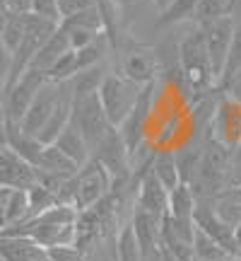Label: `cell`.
Returning <instances> with one entry per match:
<instances>
[{"mask_svg":"<svg viewBox=\"0 0 241 261\" xmlns=\"http://www.w3.org/2000/svg\"><path fill=\"white\" fill-rule=\"evenodd\" d=\"M111 191H113L111 174L97 160H89L87 165L80 167V172L73 179H68L63 184V189L58 191V201L75 205L82 213L87 208L97 205L99 201H104Z\"/></svg>","mask_w":241,"mask_h":261,"instance_id":"6da1fadb","label":"cell"},{"mask_svg":"<svg viewBox=\"0 0 241 261\" xmlns=\"http://www.w3.org/2000/svg\"><path fill=\"white\" fill-rule=\"evenodd\" d=\"M178 65L184 80L188 83L191 92H213L217 83H215L213 63L207 56V46H205V34L200 27L186 32L178 39Z\"/></svg>","mask_w":241,"mask_h":261,"instance_id":"7a4b0ae2","label":"cell"},{"mask_svg":"<svg viewBox=\"0 0 241 261\" xmlns=\"http://www.w3.org/2000/svg\"><path fill=\"white\" fill-rule=\"evenodd\" d=\"M140 87L138 83L128 80L126 75H120L118 70H109L104 77L102 87H99V99L109 121L113 128H118L120 123L128 119V114L133 112V107L138 104L140 97Z\"/></svg>","mask_w":241,"mask_h":261,"instance_id":"3957f363","label":"cell"},{"mask_svg":"<svg viewBox=\"0 0 241 261\" xmlns=\"http://www.w3.org/2000/svg\"><path fill=\"white\" fill-rule=\"evenodd\" d=\"M113 54L118 58V73L126 75L133 83H138L140 87L157 80L159 56L155 48L145 46V44H135L130 39H123V41L116 44Z\"/></svg>","mask_w":241,"mask_h":261,"instance_id":"277c9868","label":"cell"},{"mask_svg":"<svg viewBox=\"0 0 241 261\" xmlns=\"http://www.w3.org/2000/svg\"><path fill=\"white\" fill-rule=\"evenodd\" d=\"M70 121L77 126V130L82 133V138L87 140L89 150H94L109 133H111V121L104 112L99 92L87 94V97H77L73 102V119Z\"/></svg>","mask_w":241,"mask_h":261,"instance_id":"5b68a950","label":"cell"},{"mask_svg":"<svg viewBox=\"0 0 241 261\" xmlns=\"http://www.w3.org/2000/svg\"><path fill=\"white\" fill-rule=\"evenodd\" d=\"M48 83V75L46 73H39V70H32L29 68L27 73L19 77L15 85H10L5 90V116L8 121L5 123H22L27 109L32 107L34 97L39 94V90Z\"/></svg>","mask_w":241,"mask_h":261,"instance_id":"8992f818","label":"cell"},{"mask_svg":"<svg viewBox=\"0 0 241 261\" xmlns=\"http://www.w3.org/2000/svg\"><path fill=\"white\" fill-rule=\"evenodd\" d=\"M92 160H97L113 179V187L116 184H126L133 177V169H130V150L126 145V140L120 138L118 128H111V133L92 150Z\"/></svg>","mask_w":241,"mask_h":261,"instance_id":"52a82bcc","label":"cell"},{"mask_svg":"<svg viewBox=\"0 0 241 261\" xmlns=\"http://www.w3.org/2000/svg\"><path fill=\"white\" fill-rule=\"evenodd\" d=\"M234 27H236V19L232 15H224V17L200 27L205 34V46H207V56H210V63H213L215 83L217 85H220V77L224 73V63H227V56H229Z\"/></svg>","mask_w":241,"mask_h":261,"instance_id":"ba28073f","label":"cell"},{"mask_svg":"<svg viewBox=\"0 0 241 261\" xmlns=\"http://www.w3.org/2000/svg\"><path fill=\"white\" fill-rule=\"evenodd\" d=\"M34 184H39L37 167L12 152L8 145H0V187L8 191H29Z\"/></svg>","mask_w":241,"mask_h":261,"instance_id":"9c48e42d","label":"cell"},{"mask_svg":"<svg viewBox=\"0 0 241 261\" xmlns=\"http://www.w3.org/2000/svg\"><path fill=\"white\" fill-rule=\"evenodd\" d=\"M193 223H195V227H200L203 232L210 234L213 240H217L229 254H241V247L236 242V230L217 215L215 201H198L195 203Z\"/></svg>","mask_w":241,"mask_h":261,"instance_id":"30bf717a","label":"cell"},{"mask_svg":"<svg viewBox=\"0 0 241 261\" xmlns=\"http://www.w3.org/2000/svg\"><path fill=\"white\" fill-rule=\"evenodd\" d=\"M61 92H63V85L48 80V83L39 90L37 97H34V102H32V107L27 109L24 119L19 123V128L24 130V133H29V136H39L41 128L46 126V121L51 119L53 109L58 107Z\"/></svg>","mask_w":241,"mask_h":261,"instance_id":"8fae6325","label":"cell"},{"mask_svg":"<svg viewBox=\"0 0 241 261\" xmlns=\"http://www.w3.org/2000/svg\"><path fill=\"white\" fill-rule=\"evenodd\" d=\"M213 136L229 148L241 143V102L227 97L224 92L213 119Z\"/></svg>","mask_w":241,"mask_h":261,"instance_id":"7c38bea8","label":"cell"},{"mask_svg":"<svg viewBox=\"0 0 241 261\" xmlns=\"http://www.w3.org/2000/svg\"><path fill=\"white\" fill-rule=\"evenodd\" d=\"M135 208L145 211V213L157 215V218H164L169 211V191L159 184V179L152 174L149 167H147V172L142 174V179H140V184H138Z\"/></svg>","mask_w":241,"mask_h":261,"instance_id":"4fadbf2b","label":"cell"},{"mask_svg":"<svg viewBox=\"0 0 241 261\" xmlns=\"http://www.w3.org/2000/svg\"><path fill=\"white\" fill-rule=\"evenodd\" d=\"M162 220L164 218H157V215L145 213L140 208H133L130 223H133V230H135V234H138V240H140L142 254L159 252L162 249Z\"/></svg>","mask_w":241,"mask_h":261,"instance_id":"5bb4252c","label":"cell"},{"mask_svg":"<svg viewBox=\"0 0 241 261\" xmlns=\"http://www.w3.org/2000/svg\"><path fill=\"white\" fill-rule=\"evenodd\" d=\"M68 51H73V48H70V41H68V34H65L63 27H58L56 32L51 34V39H48L46 44L39 48V54L34 56V61H32L29 68L48 75V70H51V68H53Z\"/></svg>","mask_w":241,"mask_h":261,"instance_id":"9a60e30c","label":"cell"},{"mask_svg":"<svg viewBox=\"0 0 241 261\" xmlns=\"http://www.w3.org/2000/svg\"><path fill=\"white\" fill-rule=\"evenodd\" d=\"M58 150H63L68 158L73 160V162H77L80 167L82 165H87L89 160H92V150H89V145H87V140L82 138V133L77 130V126H75L73 121L68 123L63 128V133L56 138V143H53Z\"/></svg>","mask_w":241,"mask_h":261,"instance_id":"2e32d148","label":"cell"},{"mask_svg":"<svg viewBox=\"0 0 241 261\" xmlns=\"http://www.w3.org/2000/svg\"><path fill=\"white\" fill-rule=\"evenodd\" d=\"M39 172H46V174H56L61 179H73L77 172H80V165L73 162V160L65 155L63 150H58L53 143L44 148L41 152V160H39L37 165Z\"/></svg>","mask_w":241,"mask_h":261,"instance_id":"e0dca14e","label":"cell"},{"mask_svg":"<svg viewBox=\"0 0 241 261\" xmlns=\"http://www.w3.org/2000/svg\"><path fill=\"white\" fill-rule=\"evenodd\" d=\"M152 174L159 179V184L167 189V191H174L178 184H184L181 181V174H178V165H176V155H174V150H157L155 155H152Z\"/></svg>","mask_w":241,"mask_h":261,"instance_id":"ac0fdd59","label":"cell"},{"mask_svg":"<svg viewBox=\"0 0 241 261\" xmlns=\"http://www.w3.org/2000/svg\"><path fill=\"white\" fill-rule=\"evenodd\" d=\"M106 73H109V68H106L104 63H99V65H94V68H87V70L75 73L73 77L65 80V83H68V87H70L73 97L77 99V97H87V94L99 92V87H102Z\"/></svg>","mask_w":241,"mask_h":261,"instance_id":"d6986e66","label":"cell"},{"mask_svg":"<svg viewBox=\"0 0 241 261\" xmlns=\"http://www.w3.org/2000/svg\"><path fill=\"white\" fill-rule=\"evenodd\" d=\"M113 254L116 261H142V247L130 220L120 225L113 234Z\"/></svg>","mask_w":241,"mask_h":261,"instance_id":"ffe728a7","label":"cell"},{"mask_svg":"<svg viewBox=\"0 0 241 261\" xmlns=\"http://www.w3.org/2000/svg\"><path fill=\"white\" fill-rule=\"evenodd\" d=\"M174 155H176L181 181H184V184H191V179H193L195 172H198L200 158H203V140H193V143H188L184 148L174 150Z\"/></svg>","mask_w":241,"mask_h":261,"instance_id":"44dd1931","label":"cell"},{"mask_svg":"<svg viewBox=\"0 0 241 261\" xmlns=\"http://www.w3.org/2000/svg\"><path fill=\"white\" fill-rule=\"evenodd\" d=\"M195 203L198 198L195 194L191 191L188 184H178L174 191H169V215L174 218H186V220H193V213H195Z\"/></svg>","mask_w":241,"mask_h":261,"instance_id":"7402d4cb","label":"cell"},{"mask_svg":"<svg viewBox=\"0 0 241 261\" xmlns=\"http://www.w3.org/2000/svg\"><path fill=\"white\" fill-rule=\"evenodd\" d=\"M5 227H15L29 220V196L27 191H8L5 196Z\"/></svg>","mask_w":241,"mask_h":261,"instance_id":"603a6c76","label":"cell"},{"mask_svg":"<svg viewBox=\"0 0 241 261\" xmlns=\"http://www.w3.org/2000/svg\"><path fill=\"white\" fill-rule=\"evenodd\" d=\"M193 254H195V259H200V261H224L229 256V252L224 249L222 244L217 242V240H213L207 232H203L200 227H195Z\"/></svg>","mask_w":241,"mask_h":261,"instance_id":"cb8c5ba5","label":"cell"},{"mask_svg":"<svg viewBox=\"0 0 241 261\" xmlns=\"http://www.w3.org/2000/svg\"><path fill=\"white\" fill-rule=\"evenodd\" d=\"M224 15H232V0H198V8H195L191 24L205 27V24H210V22L224 17Z\"/></svg>","mask_w":241,"mask_h":261,"instance_id":"d4e9b609","label":"cell"},{"mask_svg":"<svg viewBox=\"0 0 241 261\" xmlns=\"http://www.w3.org/2000/svg\"><path fill=\"white\" fill-rule=\"evenodd\" d=\"M195 8H198V0H174V5L159 15L157 24L159 27H178L184 22H193Z\"/></svg>","mask_w":241,"mask_h":261,"instance_id":"484cf974","label":"cell"},{"mask_svg":"<svg viewBox=\"0 0 241 261\" xmlns=\"http://www.w3.org/2000/svg\"><path fill=\"white\" fill-rule=\"evenodd\" d=\"M61 24H63V27H75V29H87V32H94V34H106V24H104V17L97 5L77 12L73 17L63 19Z\"/></svg>","mask_w":241,"mask_h":261,"instance_id":"4316f807","label":"cell"},{"mask_svg":"<svg viewBox=\"0 0 241 261\" xmlns=\"http://www.w3.org/2000/svg\"><path fill=\"white\" fill-rule=\"evenodd\" d=\"M29 15V12H27ZM27 15H17V12H8V22H5V34H3V44L15 54L22 39L27 34Z\"/></svg>","mask_w":241,"mask_h":261,"instance_id":"83f0119b","label":"cell"},{"mask_svg":"<svg viewBox=\"0 0 241 261\" xmlns=\"http://www.w3.org/2000/svg\"><path fill=\"white\" fill-rule=\"evenodd\" d=\"M27 196H29V220L41 215L44 211H48V208H53L56 203H61L58 196L53 194L51 189L41 187V184H34V187L27 191Z\"/></svg>","mask_w":241,"mask_h":261,"instance_id":"f1b7e54d","label":"cell"},{"mask_svg":"<svg viewBox=\"0 0 241 261\" xmlns=\"http://www.w3.org/2000/svg\"><path fill=\"white\" fill-rule=\"evenodd\" d=\"M239 70H241V22H236V27H234V37H232V46H229V56H227L224 73H222V77H220L217 90H222L224 85L229 83Z\"/></svg>","mask_w":241,"mask_h":261,"instance_id":"f546056e","label":"cell"},{"mask_svg":"<svg viewBox=\"0 0 241 261\" xmlns=\"http://www.w3.org/2000/svg\"><path fill=\"white\" fill-rule=\"evenodd\" d=\"M215 211H217V215L222 218L224 223L232 225L236 230V225L241 223V201H236L229 191H224L222 196L215 198Z\"/></svg>","mask_w":241,"mask_h":261,"instance_id":"4dcf8cb0","label":"cell"},{"mask_svg":"<svg viewBox=\"0 0 241 261\" xmlns=\"http://www.w3.org/2000/svg\"><path fill=\"white\" fill-rule=\"evenodd\" d=\"M63 29H65V34H68V41H70L73 51H80V48L89 46L92 41H97V39L102 37V34H94V32H87V29H75V27H63Z\"/></svg>","mask_w":241,"mask_h":261,"instance_id":"1f68e13d","label":"cell"},{"mask_svg":"<svg viewBox=\"0 0 241 261\" xmlns=\"http://www.w3.org/2000/svg\"><path fill=\"white\" fill-rule=\"evenodd\" d=\"M241 187V143L232 148V162H229V174H227V191Z\"/></svg>","mask_w":241,"mask_h":261,"instance_id":"d6a6232c","label":"cell"},{"mask_svg":"<svg viewBox=\"0 0 241 261\" xmlns=\"http://www.w3.org/2000/svg\"><path fill=\"white\" fill-rule=\"evenodd\" d=\"M32 15H39V17L51 19V22L61 24V12H58L56 0H34L32 3Z\"/></svg>","mask_w":241,"mask_h":261,"instance_id":"836d02e7","label":"cell"},{"mask_svg":"<svg viewBox=\"0 0 241 261\" xmlns=\"http://www.w3.org/2000/svg\"><path fill=\"white\" fill-rule=\"evenodd\" d=\"M56 3H58V12H61V22L94 5L92 0H56Z\"/></svg>","mask_w":241,"mask_h":261,"instance_id":"e575fe53","label":"cell"},{"mask_svg":"<svg viewBox=\"0 0 241 261\" xmlns=\"http://www.w3.org/2000/svg\"><path fill=\"white\" fill-rule=\"evenodd\" d=\"M10 73H12V51L0 41V87L3 90L10 80Z\"/></svg>","mask_w":241,"mask_h":261,"instance_id":"d590c367","label":"cell"},{"mask_svg":"<svg viewBox=\"0 0 241 261\" xmlns=\"http://www.w3.org/2000/svg\"><path fill=\"white\" fill-rule=\"evenodd\" d=\"M220 92H224L227 94V97H232V99H236V102H241V70L236 75H234L232 80H229V83L224 85L222 90H220Z\"/></svg>","mask_w":241,"mask_h":261,"instance_id":"8d00e7d4","label":"cell"},{"mask_svg":"<svg viewBox=\"0 0 241 261\" xmlns=\"http://www.w3.org/2000/svg\"><path fill=\"white\" fill-rule=\"evenodd\" d=\"M32 3H34V0H5L8 12H17V15H27V12H32Z\"/></svg>","mask_w":241,"mask_h":261,"instance_id":"74e56055","label":"cell"},{"mask_svg":"<svg viewBox=\"0 0 241 261\" xmlns=\"http://www.w3.org/2000/svg\"><path fill=\"white\" fill-rule=\"evenodd\" d=\"M152 5L157 8V12L162 15V12H167L171 5H174V0H152Z\"/></svg>","mask_w":241,"mask_h":261,"instance_id":"f35d334b","label":"cell"},{"mask_svg":"<svg viewBox=\"0 0 241 261\" xmlns=\"http://www.w3.org/2000/svg\"><path fill=\"white\" fill-rule=\"evenodd\" d=\"M8 116H5V90L0 87V126H5Z\"/></svg>","mask_w":241,"mask_h":261,"instance_id":"ab89813d","label":"cell"},{"mask_svg":"<svg viewBox=\"0 0 241 261\" xmlns=\"http://www.w3.org/2000/svg\"><path fill=\"white\" fill-rule=\"evenodd\" d=\"M232 17L241 22V0H232Z\"/></svg>","mask_w":241,"mask_h":261,"instance_id":"60d3db41","label":"cell"},{"mask_svg":"<svg viewBox=\"0 0 241 261\" xmlns=\"http://www.w3.org/2000/svg\"><path fill=\"white\" fill-rule=\"evenodd\" d=\"M142 261H162V249H159V252H147V254H142Z\"/></svg>","mask_w":241,"mask_h":261,"instance_id":"b9f144b4","label":"cell"},{"mask_svg":"<svg viewBox=\"0 0 241 261\" xmlns=\"http://www.w3.org/2000/svg\"><path fill=\"white\" fill-rule=\"evenodd\" d=\"M5 22H8V15H0V41H3V34H5Z\"/></svg>","mask_w":241,"mask_h":261,"instance_id":"7bdbcfd3","label":"cell"},{"mask_svg":"<svg viewBox=\"0 0 241 261\" xmlns=\"http://www.w3.org/2000/svg\"><path fill=\"white\" fill-rule=\"evenodd\" d=\"M113 3H116V5H118V8H126V5H133V3H135V0H113Z\"/></svg>","mask_w":241,"mask_h":261,"instance_id":"ee69618b","label":"cell"},{"mask_svg":"<svg viewBox=\"0 0 241 261\" xmlns=\"http://www.w3.org/2000/svg\"><path fill=\"white\" fill-rule=\"evenodd\" d=\"M162 261H176V259H174L171 254H167V252H164V249H162Z\"/></svg>","mask_w":241,"mask_h":261,"instance_id":"f6af8a7d","label":"cell"},{"mask_svg":"<svg viewBox=\"0 0 241 261\" xmlns=\"http://www.w3.org/2000/svg\"><path fill=\"white\" fill-rule=\"evenodd\" d=\"M229 194H232L234 198H236V201H241V187H239V189H234V191H229Z\"/></svg>","mask_w":241,"mask_h":261,"instance_id":"bcb514c9","label":"cell"},{"mask_svg":"<svg viewBox=\"0 0 241 261\" xmlns=\"http://www.w3.org/2000/svg\"><path fill=\"white\" fill-rule=\"evenodd\" d=\"M224 261H241V254H229Z\"/></svg>","mask_w":241,"mask_h":261,"instance_id":"7dc6e473","label":"cell"},{"mask_svg":"<svg viewBox=\"0 0 241 261\" xmlns=\"http://www.w3.org/2000/svg\"><path fill=\"white\" fill-rule=\"evenodd\" d=\"M0 15H8V5H5V0H0Z\"/></svg>","mask_w":241,"mask_h":261,"instance_id":"c3c4849f","label":"cell"},{"mask_svg":"<svg viewBox=\"0 0 241 261\" xmlns=\"http://www.w3.org/2000/svg\"><path fill=\"white\" fill-rule=\"evenodd\" d=\"M236 242H239V247H241V223L236 225Z\"/></svg>","mask_w":241,"mask_h":261,"instance_id":"681fc988","label":"cell"},{"mask_svg":"<svg viewBox=\"0 0 241 261\" xmlns=\"http://www.w3.org/2000/svg\"><path fill=\"white\" fill-rule=\"evenodd\" d=\"M5 196H8V189H3V187H0V201H3Z\"/></svg>","mask_w":241,"mask_h":261,"instance_id":"f907efd6","label":"cell"},{"mask_svg":"<svg viewBox=\"0 0 241 261\" xmlns=\"http://www.w3.org/2000/svg\"><path fill=\"white\" fill-rule=\"evenodd\" d=\"M0 261H5V259H3V256H0Z\"/></svg>","mask_w":241,"mask_h":261,"instance_id":"816d5d0a","label":"cell"},{"mask_svg":"<svg viewBox=\"0 0 241 261\" xmlns=\"http://www.w3.org/2000/svg\"><path fill=\"white\" fill-rule=\"evenodd\" d=\"M195 261H200V259H195Z\"/></svg>","mask_w":241,"mask_h":261,"instance_id":"f5cc1de1","label":"cell"}]
</instances>
